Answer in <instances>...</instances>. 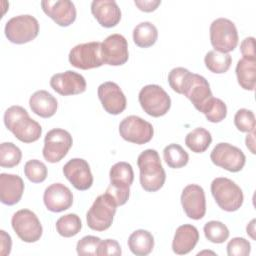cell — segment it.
<instances>
[{"label":"cell","mask_w":256,"mask_h":256,"mask_svg":"<svg viewBox=\"0 0 256 256\" xmlns=\"http://www.w3.org/2000/svg\"><path fill=\"white\" fill-rule=\"evenodd\" d=\"M212 142L211 133L202 127H197L185 137L186 146L194 153L205 152Z\"/></svg>","instance_id":"f1b7e54d"},{"label":"cell","mask_w":256,"mask_h":256,"mask_svg":"<svg viewBox=\"0 0 256 256\" xmlns=\"http://www.w3.org/2000/svg\"><path fill=\"white\" fill-rule=\"evenodd\" d=\"M246 231H247V234L253 239L255 240V219H252L250 221V223L247 225L246 227Z\"/></svg>","instance_id":"7dc6e473"},{"label":"cell","mask_w":256,"mask_h":256,"mask_svg":"<svg viewBox=\"0 0 256 256\" xmlns=\"http://www.w3.org/2000/svg\"><path fill=\"white\" fill-rule=\"evenodd\" d=\"M91 13L98 23L105 28L115 27L121 20V10L114 0H94Z\"/></svg>","instance_id":"44dd1931"},{"label":"cell","mask_w":256,"mask_h":256,"mask_svg":"<svg viewBox=\"0 0 256 256\" xmlns=\"http://www.w3.org/2000/svg\"><path fill=\"white\" fill-rule=\"evenodd\" d=\"M250 251L251 244L243 237L232 238L227 244V254L229 256H247Z\"/></svg>","instance_id":"ab89813d"},{"label":"cell","mask_w":256,"mask_h":256,"mask_svg":"<svg viewBox=\"0 0 256 256\" xmlns=\"http://www.w3.org/2000/svg\"><path fill=\"white\" fill-rule=\"evenodd\" d=\"M4 32L11 43L25 44L38 36L39 23L32 15L15 16L6 22Z\"/></svg>","instance_id":"5b68a950"},{"label":"cell","mask_w":256,"mask_h":256,"mask_svg":"<svg viewBox=\"0 0 256 256\" xmlns=\"http://www.w3.org/2000/svg\"><path fill=\"white\" fill-rule=\"evenodd\" d=\"M163 157L166 164L173 169H179L187 165L189 161L188 153L182 146L176 143L167 145L163 150Z\"/></svg>","instance_id":"4dcf8cb0"},{"label":"cell","mask_w":256,"mask_h":256,"mask_svg":"<svg viewBox=\"0 0 256 256\" xmlns=\"http://www.w3.org/2000/svg\"><path fill=\"white\" fill-rule=\"evenodd\" d=\"M101 239L96 236L87 235L81 238L76 245V251L78 255H91L96 256Z\"/></svg>","instance_id":"f35d334b"},{"label":"cell","mask_w":256,"mask_h":256,"mask_svg":"<svg viewBox=\"0 0 256 256\" xmlns=\"http://www.w3.org/2000/svg\"><path fill=\"white\" fill-rule=\"evenodd\" d=\"M194 105V107L201 113L213 98L212 91L208 81L201 75L190 73L184 84L183 93Z\"/></svg>","instance_id":"4fadbf2b"},{"label":"cell","mask_w":256,"mask_h":256,"mask_svg":"<svg viewBox=\"0 0 256 256\" xmlns=\"http://www.w3.org/2000/svg\"><path fill=\"white\" fill-rule=\"evenodd\" d=\"M22 159V152L12 142H3L0 145V166L3 168H13Z\"/></svg>","instance_id":"d6a6232c"},{"label":"cell","mask_w":256,"mask_h":256,"mask_svg":"<svg viewBox=\"0 0 256 256\" xmlns=\"http://www.w3.org/2000/svg\"><path fill=\"white\" fill-rule=\"evenodd\" d=\"M245 143L247 148L250 150V152L252 154H255V131L254 132H250L247 134L246 139H245Z\"/></svg>","instance_id":"bcb514c9"},{"label":"cell","mask_w":256,"mask_h":256,"mask_svg":"<svg viewBox=\"0 0 256 256\" xmlns=\"http://www.w3.org/2000/svg\"><path fill=\"white\" fill-rule=\"evenodd\" d=\"M204 62L209 71L216 74H223L229 70L232 64V57L229 53L211 50L206 53Z\"/></svg>","instance_id":"f546056e"},{"label":"cell","mask_w":256,"mask_h":256,"mask_svg":"<svg viewBox=\"0 0 256 256\" xmlns=\"http://www.w3.org/2000/svg\"><path fill=\"white\" fill-rule=\"evenodd\" d=\"M106 193H108L114 199L117 206H122L129 199L130 189H121V188H117L109 185L108 188L106 189Z\"/></svg>","instance_id":"b9f144b4"},{"label":"cell","mask_w":256,"mask_h":256,"mask_svg":"<svg viewBox=\"0 0 256 256\" xmlns=\"http://www.w3.org/2000/svg\"><path fill=\"white\" fill-rule=\"evenodd\" d=\"M121 247L119 243L114 240V239H106V240H101L97 255L98 256H105V255H115L119 256L121 255Z\"/></svg>","instance_id":"60d3db41"},{"label":"cell","mask_w":256,"mask_h":256,"mask_svg":"<svg viewBox=\"0 0 256 256\" xmlns=\"http://www.w3.org/2000/svg\"><path fill=\"white\" fill-rule=\"evenodd\" d=\"M190 73L191 72L188 69L183 67L173 68L168 74V83L172 90L178 94H182L184 84Z\"/></svg>","instance_id":"74e56055"},{"label":"cell","mask_w":256,"mask_h":256,"mask_svg":"<svg viewBox=\"0 0 256 256\" xmlns=\"http://www.w3.org/2000/svg\"><path fill=\"white\" fill-rule=\"evenodd\" d=\"M43 201L49 211L58 213L65 211L72 206L73 194L64 184L53 183L45 189Z\"/></svg>","instance_id":"ffe728a7"},{"label":"cell","mask_w":256,"mask_h":256,"mask_svg":"<svg viewBox=\"0 0 256 256\" xmlns=\"http://www.w3.org/2000/svg\"><path fill=\"white\" fill-rule=\"evenodd\" d=\"M4 124L23 143L35 142L42 134L40 124L31 119L27 110L22 106L13 105L9 107L4 113Z\"/></svg>","instance_id":"6da1fadb"},{"label":"cell","mask_w":256,"mask_h":256,"mask_svg":"<svg viewBox=\"0 0 256 256\" xmlns=\"http://www.w3.org/2000/svg\"><path fill=\"white\" fill-rule=\"evenodd\" d=\"M66 179L79 191L88 190L93 184V176L88 162L82 158H73L63 166Z\"/></svg>","instance_id":"e0dca14e"},{"label":"cell","mask_w":256,"mask_h":256,"mask_svg":"<svg viewBox=\"0 0 256 256\" xmlns=\"http://www.w3.org/2000/svg\"><path fill=\"white\" fill-rule=\"evenodd\" d=\"M117 204L108 194L99 195L86 214L87 225L94 231H105L112 225Z\"/></svg>","instance_id":"277c9868"},{"label":"cell","mask_w":256,"mask_h":256,"mask_svg":"<svg viewBox=\"0 0 256 256\" xmlns=\"http://www.w3.org/2000/svg\"><path fill=\"white\" fill-rule=\"evenodd\" d=\"M50 86L62 96L77 95L85 92L87 84L85 78L72 70L56 73L50 79Z\"/></svg>","instance_id":"ac0fdd59"},{"label":"cell","mask_w":256,"mask_h":256,"mask_svg":"<svg viewBox=\"0 0 256 256\" xmlns=\"http://www.w3.org/2000/svg\"><path fill=\"white\" fill-rule=\"evenodd\" d=\"M141 108L152 117L164 116L171 107L168 93L159 85L149 84L144 86L138 95Z\"/></svg>","instance_id":"52a82bcc"},{"label":"cell","mask_w":256,"mask_h":256,"mask_svg":"<svg viewBox=\"0 0 256 256\" xmlns=\"http://www.w3.org/2000/svg\"><path fill=\"white\" fill-rule=\"evenodd\" d=\"M43 12L57 25L67 27L76 20V8L69 0H45L41 1Z\"/></svg>","instance_id":"d6986e66"},{"label":"cell","mask_w":256,"mask_h":256,"mask_svg":"<svg viewBox=\"0 0 256 256\" xmlns=\"http://www.w3.org/2000/svg\"><path fill=\"white\" fill-rule=\"evenodd\" d=\"M240 51L243 58L256 60L255 58V38L254 37H246L242 40L240 44Z\"/></svg>","instance_id":"7bdbcfd3"},{"label":"cell","mask_w":256,"mask_h":256,"mask_svg":"<svg viewBox=\"0 0 256 256\" xmlns=\"http://www.w3.org/2000/svg\"><path fill=\"white\" fill-rule=\"evenodd\" d=\"M71 134L61 128H54L47 132L44 138L43 157L50 163L61 161L72 147Z\"/></svg>","instance_id":"ba28073f"},{"label":"cell","mask_w":256,"mask_h":256,"mask_svg":"<svg viewBox=\"0 0 256 256\" xmlns=\"http://www.w3.org/2000/svg\"><path fill=\"white\" fill-rule=\"evenodd\" d=\"M210 159L214 165L233 173L241 171L246 162L245 154L241 149L225 142L216 144L211 151Z\"/></svg>","instance_id":"8fae6325"},{"label":"cell","mask_w":256,"mask_h":256,"mask_svg":"<svg viewBox=\"0 0 256 256\" xmlns=\"http://www.w3.org/2000/svg\"><path fill=\"white\" fill-rule=\"evenodd\" d=\"M140 170V184L147 192L160 190L166 180V173L161 164L160 156L154 149H146L137 158Z\"/></svg>","instance_id":"7a4b0ae2"},{"label":"cell","mask_w":256,"mask_h":256,"mask_svg":"<svg viewBox=\"0 0 256 256\" xmlns=\"http://www.w3.org/2000/svg\"><path fill=\"white\" fill-rule=\"evenodd\" d=\"M101 56L104 64L121 66L128 61V43L121 34H111L101 43Z\"/></svg>","instance_id":"5bb4252c"},{"label":"cell","mask_w":256,"mask_h":256,"mask_svg":"<svg viewBox=\"0 0 256 256\" xmlns=\"http://www.w3.org/2000/svg\"><path fill=\"white\" fill-rule=\"evenodd\" d=\"M158 38V30L154 24L145 21L135 26L133 30V41L140 48L153 46Z\"/></svg>","instance_id":"83f0119b"},{"label":"cell","mask_w":256,"mask_h":256,"mask_svg":"<svg viewBox=\"0 0 256 256\" xmlns=\"http://www.w3.org/2000/svg\"><path fill=\"white\" fill-rule=\"evenodd\" d=\"M199 240L197 228L191 224L179 226L174 234L172 241V250L175 254L185 255L191 252Z\"/></svg>","instance_id":"603a6c76"},{"label":"cell","mask_w":256,"mask_h":256,"mask_svg":"<svg viewBox=\"0 0 256 256\" xmlns=\"http://www.w3.org/2000/svg\"><path fill=\"white\" fill-rule=\"evenodd\" d=\"M11 225L17 236L26 243L38 241L43 233L37 215L29 209H21L15 212L11 218Z\"/></svg>","instance_id":"9c48e42d"},{"label":"cell","mask_w":256,"mask_h":256,"mask_svg":"<svg viewBox=\"0 0 256 256\" xmlns=\"http://www.w3.org/2000/svg\"><path fill=\"white\" fill-rule=\"evenodd\" d=\"M235 24L227 18H217L210 25V42L215 51L229 53L238 45Z\"/></svg>","instance_id":"8992f818"},{"label":"cell","mask_w":256,"mask_h":256,"mask_svg":"<svg viewBox=\"0 0 256 256\" xmlns=\"http://www.w3.org/2000/svg\"><path fill=\"white\" fill-rule=\"evenodd\" d=\"M206 239L212 243L220 244L225 242L229 237V229L221 221L212 220L207 222L203 228Z\"/></svg>","instance_id":"836d02e7"},{"label":"cell","mask_w":256,"mask_h":256,"mask_svg":"<svg viewBox=\"0 0 256 256\" xmlns=\"http://www.w3.org/2000/svg\"><path fill=\"white\" fill-rule=\"evenodd\" d=\"M0 254L1 256H7L11 252L12 247V240L11 236L6 233L4 230L0 231Z\"/></svg>","instance_id":"ee69618b"},{"label":"cell","mask_w":256,"mask_h":256,"mask_svg":"<svg viewBox=\"0 0 256 256\" xmlns=\"http://www.w3.org/2000/svg\"><path fill=\"white\" fill-rule=\"evenodd\" d=\"M68 59L72 66L82 70L102 66L104 63L101 56V42L93 41L74 46L69 52Z\"/></svg>","instance_id":"30bf717a"},{"label":"cell","mask_w":256,"mask_h":256,"mask_svg":"<svg viewBox=\"0 0 256 256\" xmlns=\"http://www.w3.org/2000/svg\"><path fill=\"white\" fill-rule=\"evenodd\" d=\"M24 174L32 183H41L47 177V167L43 162L32 159L25 163Z\"/></svg>","instance_id":"e575fe53"},{"label":"cell","mask_w":256,"mask_h":256,"mask_svg":"<svg viewBox=\"0 0 256 256\" xmlns=\"http://www.w3.org/2000/svg\"><path fill=\"white\" fill-rule=\"evenodd\" d=\"M211 193L217 205L224 211H237L243 204L244 196L241 188L229 178H215L211 183Z\"/></svg>","instance_id":"3957f363"},{"label":"cell","mask_w":256,"mask_h":256,"mask_svg":"<svg viewBox=\"0 0 256 256\" xmlns=\"http://www.w3.org/2000/svg\"><path fill=\"white\" fill-rule=\"evenodd\" d=\"M203 114L209 122L219 123L227 116V106L221 99L213 97L205 108Z\"/></svg>","instance_id":"d590c367"},{"label":"cell","mask_w":256,"mask_h":256,"mask_svg":"<svg viewBox=\"0 0 256 256\" xmlns=\"http://www.w3.org/2000/svg\"><path fill=\"white\" fill-rule=\"evenodd\" d=\"M234 124L241 132H254L255 131V115L251 110L242 108L239 109L234 116Z\"/></svg>","instance_id":"8d00e7d4"},{"label":"cell","mask_w":256,"mask_h":256,"mask_svg":"<svg viewBox=\"0 0 256 256\" xmlns=\"http://www.w3.org/2000/svg\"><path fill=\"white\" fill-rule=\"evenodd\" d=\"M120 136L131 143L142 145L151 141L154 129L151 123L141 117L130 115L125 117L119 124Z\"/></svg>","instance_id":"7c38bea8"},{"label":"cell","mask_w":256,"mask_h":256,"mask_svg":"<svg viewBox=\"0 0 256 256\" xmlns=\"http://www.w3.org/2000/svg\"><path fill=\"white\" fill-rule=\"evenodd\" d=\"M134 4L143 12H152L158 8L161 0H135Z\"/></svg>","instance_id":"f6af8a7d"},{"label":"cell","mask_w":256,"mask_h":256,"mask_svg":"<svg viewBox=\"0 0 256 256\" xmlns=\"http://www.w3.org/2000/svg\"><path fill=\"white\" fill-rule=\"evenodd\" d=\"M55 226L59 235L65 238H69L77 235L80 232L82 228V222L77 214L70 213L61 216L56 221Z\"/></svg>","instance_id":"1f68e13d"},{"label":"cell","mask_w":256,"mask_h":256,"mask_svg":"<svg viewBox=\"0 0 256 256\" xmlns=\"http://www.w3.org/2000/svg\"><path fill=\"white\" fill-rule=\"evenodd\" d=\"M238 84L245 90L253 91L256 85V60L241 58L236 65Z\"/></svg>","instance_id":"484cf974"},{"label":"cell","mask_w":256,"mask_h":256,"mask_svg":"<svg viewBox=\"0 0 256 256\" xmlns=\"http://www.w3.org/2000/svg\"><path fill=\"white\" fill-rule=\"evenodd\" d=\"M97 93L98 98L107 113L118 115L126 109V97L117 83L112 81L104 82L99 85Z\"/></svg>","instance_id":"9a60e30c"},{"label":"cell","mask_w":256,"mask_h":256,"mask_svg":"<svg viewBox=\"0 0 256 256\" xmlns=\"http://www.w3.org/2000/svg\"><path fill=\"white\" fill-rule=\"evenodd\" d=\"M128 247L136 256H146L154 248L153 235L144 229H138L131 233L128 238Z\"/></svg>","instance_id":"d4e9b609"},{"label":"cell","mask_w":256,"mask_h":256,"mask_svg":"<svg viewBox=\"0 0 256 256\" xmlns=\"http://www.w3.org/2000/svg\"><path fill=\"white\" fill-rule=\"evenodd\" d=\"M109 177L111 186L121 189H130L134 180L133 168L128 162H117L111 167Z\"/></svg>","instance_id":"4316f807"},{"label":"cell","mask_w":256,"mask_h":256,"mask_svg":"<svg viewBox=\"0 0 256 256\" xmlns=\"http://www.w3.org/2000/svg\"><path fill=\"white\" fill-rule=\"evenodd\" d=\"M24 192V182L18 175L0 174V200L3 204L12 206L17 204Z\"/></svg>","instance_id":"7402d4cb"},{"label":"cell","mask_w":256,"mask_h":256,"mask_svg":"<svg viewBox=\"0 0 256 256\" xmlns=\"http://www.w3.org/2000/svg\"><path fill=\"white\" fill-rule=\"evenodd\" d=\"M29 106L36 115L42 118H50L56 113L58 102L48 91L38 90L30 96Z\"/></svg>","instance_id":"cb8c5ba5"},{"label":"cell","mask_w":256,"mask_h":256,"mask_svg":"<svg viewBox=\"0 0 256 256\" xmlns=\"http://www.w3.org/2000/svg\"><path fill=\"white\" fill-rule=\"evenodd\" d=\"M181 204L189 218L202 219L206 213V198L203 188L197 184L187 185L181 194Z\"/></svg>","instance_id":"2e32d148"}]
</instances>
